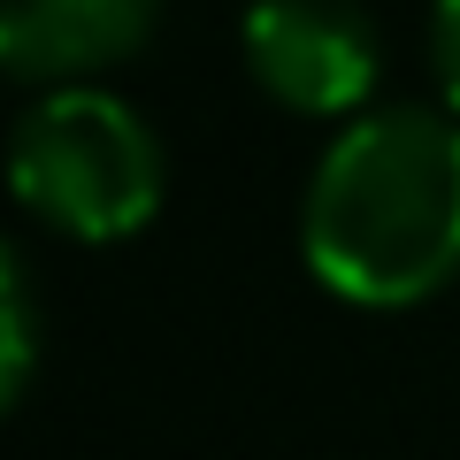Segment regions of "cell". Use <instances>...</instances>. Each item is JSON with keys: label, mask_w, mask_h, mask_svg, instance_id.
Instances as JSON below:
<instances>
[{"label": "cell", "mask_w": 460, "mask_h": 460, "mask_svg": "<svg viewBox=\"0 0 460 460\" xmlns=\"http://www.w3.org/2000/svg\"><path fill=\"white\" fill-rule=\"evenodd\" d=\"M246 69L292 115H353L376 93V23L353 0H253L246 8Z\"/></svg>", "instance_id": "cell-3"}, {"label": "cell", "mask_w": 460, "mask_h": 460, "mask_svg": "<svg viewBox=\"0 0 460 460\" xmlns=\"http://www.w3.org/2000/svg\"><path fill=\"white\" fill-rule=\"evenodd\" d=\"M299 253L345 307H422L460 277V123L438 108L353 115L314 162Z\"/></svg>", "instance_id": "cell-1"}, {"label": "cell", "mask_w": 460, "mask_h": 460, "mask_svg": "<svg viewBox=\"0 0 460 460\" xmlns=\"http://www.w3.org/2000/svg\"><path fill=\"white\" fill-rule=\"evenodd\" d=\"M31 361H39L31 292H23V269H16V253L0 246V414L16 407V392L31 384Z\"/></svg>", "instance_id": "cell-5"}, {"label": "cell", "mask_w": 460, "mask_h": 460, "mask_svg": "<svg viewBox=\"0 0 460 460\" xmlns=\"http://www.w3.org/2000/svg\"><path fill=\"white\" fill-rule=\"evenodd\" d=\"M8 192L62 238L115 246L162 208V138L131 100L62 84L8 131Z\"/></svg>", "instance_id": "cell-2"}, {"label": "cell", "mask_w": 460, "mask_h": 460, "mask_svg": "<svg viewBox=\"0 0 460 460\" xmlns=\"http://www.w3.org/2000/svg\"><path fill=\"white\" fill-rule=\"evenodd\" d=\"M429 69H438L445 108L460 115V0H429Z\"/></svg>", "instance_id": "cell-6"}, {"label": "cell", "mask_w": 460, "mask_h": 460, "mask_svg": "<svg viewBox=\"0 0 460 460\" xmlns=\"http://www.w3.org/2000/svg\"><path fill=\"white\" fill-rule=\"evenodd\" d=\"M162 0H0V69L31 84H93L146 47Z\"/></svg>", "instance_id": "cell-4"}]
</instances>
